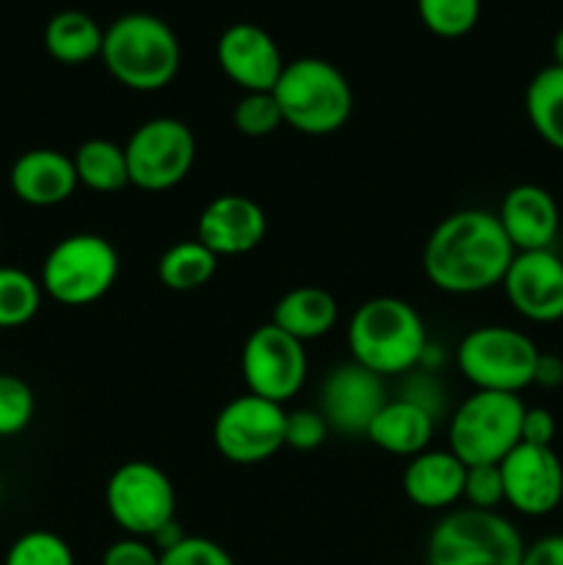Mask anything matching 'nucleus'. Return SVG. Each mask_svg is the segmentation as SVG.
I'll return each instance as SVG.
<instances>
[{"label": "nucleus", "mask_w": 563, "mask_h": 565, "mask_svg": "<svg viewBox=\"0 0 563 565\" xmlns=\"http://www.w3.org/2000/svg\"><path fill=\"white\" fill-rule=\"evenodd\" d=\"M517 248L502 232L497 213L456 210L431 230L423 248L425 279L450 296H475L500 287Z\"/></svg>", "instance_id": "f257e3e1"}, {"label": "nucleus", "mask_w": 563, "mask_h": 565, "mask_svg": "<svg viewBox=\"0 0 563 565\" xmlns=\"http://www.w3.org/2000/svg\"><path fill=\"white\" fill-rule=\"evenodd\" d=\"M351 359L381 379H403L419 367L428 334L417 309L395 296L359 303L348 323Z\"/></svg>", "instance_id": "f03ea898"}, {"label": "nucleus", "mask_w": 563, "mask_h": 565, "mask_svg": "<svg viewBox=\"0 0 563 565\" xmlns=\"http://www.w3.org/2000/svg\"><path fill=\"white\" fill-rule=\"evenodd\" d=\"M99 58L110 77L130 92H160L180 72L182 47L169 22L132 11L105 28Z\"/></svg>", "instance_id": "7ed1b4c3"}, {"label": "nucleus", "mask_w": 563, "mask_h": 565, "mask_svg": "<svg viewBox=\"0 0 563 565\" xmlns=\"http://www.w3.org/2000/svg\"><path fill=\"white\" fill-rule=\"evenodd\" d=\"M282 119L301 136H331L351 119L353 88L331 61L307 58L287 61L274 86Z\"/></svg>", "instance_id": "20e7f679"}, {"label": "nucleus", "mask_w": 563, "mask_h": 565, "mask_svg": "<svg viewBox=\"0 0 563 565\" xmlns=\"http://www.w3.org/2000/svg\"><path fill=\"white\" fill-rule=\"evenodd\" d=\"M522 533L497 511L453 508L434 524L425 565H522Z\"/></svg>", "instance_id": "39448f33"}, {"label": "nucleus", "mask_w": 563, "mask_h": 565, "mask_svg": "<svg viewBox=\"0 0 563 565\" xmlns=\"http://www.w3.org/2000/svg\"><path fill=\"white\" fill-rule=\"evenodd\" d=\"M524 408L519 395L475 390L450 414L447 450L467 467L500 463L522 441Z\"/></svg>", "instance_id": "423d86ee"}, {"label": "nucleus", "mask_w": 563, "mask_h": 565, "mask_svg": "<svg viewBox=\"0 0 563 565\" xmlns=\"http://www.w3.org/2000/svg\"><path fill=\"white\" fill-rule=\"evenodd\" d=\"M119 276V254L114 243L94 232L61 237L42 263L44 296L61 307H88L110 292Z\"/></svg>", "instance_id": "0eeeda50"}, {"label": "nucleus", "mask_w": 563, "mask_h": 565, "mask_svg": "<svg viewBox=\"0 0 563 565\" xmlns=\"http://www.w3.org/2000/svg\"><path fill=\"white\" fill-rule=\"evenodd\" d=\"M539 353L524 331L511 326H478L461 337L456 362L475 390L519 395L533 386Z\"/></svg>", "instance_id": "6e6552de"}, {"label": "nucleus", "mask_w": 563, "mask_h": 565, "mask_svg": "<svg viewBox=\"0 0 563 565\" xmlns=\"http://www.w3.org/2000/svg\"><path fill=\"white\" fill-rule=\"evenodd\" d=\"M105 508L121 533L149 541L174 522V483L152 461H125L105 483Z\"/></svg>", "instance_id": "1a4fd4ad"}, {"label": "nucleus", "mask_w": 563, "mask_h": 565, "mask_svg": "<svg viewBox=\"0 0 563 565\" xmlns=\"http://www.w3.org/2000/svg\"><path fill=\"white\" fill-rule=\"evenodd\" d=\"M125 158L130 185L149 193L171 191L196 163V136L174 116H155L127 138Z\"/></svg>", "instance_id": "9d476101"}, {"label": "nucleus", "mask_w": 563, "mask_h": 565, "mask_svg": "<svg viewBox=\"0 0 563 565\" xmlns=\"http://www.w3.org/2000/svg\"><path fill=\"white\" fill-rule=\"evenodd\" d=\"M285 406L246 392L219 412L213 423V445L230 463L257 467L285 447Z\"/></svg>", "instance_id": "9b49d317"}, {"label": "nucleus", "mask_w": 563, "mask_h": 565, "mask_svg": "<svg viewBox=\"0 0 563 565\" xmlns=\"http://www.w3.org/2000/svg\"><path fill=\"white\" fill-rule=\"evenodd\" d=\"M241 373L248 395L285 406L307 384L309 359L304 342L268 320L257 326L243 342Z\"/></svg>", "instance_id": "f8f14e48"}, {"label": "nucleus", "mask_w": 563, "mask_h": 565, "mask_svg": "<svg viewBox=\"0 0 563 565\" xmlns=\"http://www.w3.org/2000/svg\"><path fill=\"white\" fill-rule=\"evenodd\" d=\"M386 401H390L386 379L370 373L368 367L351 359L331 367V373L323 379L318 412L323 414L326 425L334 434L364 436Z\"/></svg>", "instance_id": "ddd939ff"}, {"label": "nucleus", "mask_w": 563, "mask_h": 565, "mask_svg": "<svg viewBox=\"0 0 563 565\" xmlns=\"http://www.w3.org/2000/svg\"><path fill=\"white\" fill-rule=\"evenodd\" d=\"M506 502L522 516H546L563 505V463L552 447L519 441L500 461Z\"/></svg>", "instance_id": "4468645a"}, {"label": "nucleus", "mask_w": 563, "mask_h": 565, "mask_svg": "<svg viewBox=\"0 0 563 565\" xmlns=\"http://www.w3.org/2000/svg\"><path fill=\"white\" fill-rule=\"evenodd\" d=\"M513 312L530 323L563 320V259L552 248L517 252L502 279Z\"/></svg>", "instance_id": "2eb2a0df"}, {"label": "nucleus", "mask_w": 563, "mask_h": 565, "mask_svg": "<svg viewBox=\"0 0 563 565\" xmlns=\"http://www.w3.org/2000/svg\"><path fill=\"white\" fill-rule=\"evenodd\" d=\"M221 72L243 92H274L287 61L279 44L254 22H235L215 42Z\"/></svg>", "instance_id": "dca6fc26"}, {"label": "nucleus", "mask_w": 563, "mask_h": 565, "mask_svg": "<svg viewBox=\"0 0 563 565\" xmlns=\"http://www.w3.org/2000/svg\"><path fill=\"white\" fill-rule=\"evenodd\" d=\"M265 210L243 193L215 196L196 221V241L204 243L219 259L254 252L265 241Z\"/></svg>", "instance_id": "f3484780"}, {"label": "nucleus", "mask_w": 563, "mask_h": 565, "mask_svg": "<svg viewBox=\"0 0 563 565\" xmlns=\"http://www.w3.org/2000/svg\"><path fill=\"white\" fill-rule=\"evenodd\" d=\"M497 221L517 252H541L555 243L561 230V210L546 188L522 182L502 196Z\"/></svg>", "instance_id": "a211bd4d"}, {"label": "nucleus", "mask_w": 563, "mask_h": 565, "mask_svg": "<svg viewBox=\"0 0 563 565\" xmlns=\"http://www.w3.org/2000/svg\"><path fill=\"white\" fill-rule=\"evenodd\" d=\"M11 193L31 207H55L77 191L75 163L59 149H28L9 171Z\"/></svg>", "instance_id": "6ab92c4d"}, {"label": "nucleus", "mask_w": 563, "mask_h": 565, "mask_svg": "<svg viewBox=\"0 0 563 565\" xmlns=\"http://www.w3.org/2000/svg\"><path fill=\"white\" fill-rule=\"evenodd\" d=\"M467 463L450 450H423L403 469V494L423 511H453L464 500Z\"/></svg>", "instance_id": "aec40b11"}, {"label": "nucleus", "mask_w": 563, "mask_h": 565, "mask_svg": "<svg viewBox=\"0 0 563 565\" xmlns=\"http://www.w3.org/2000/svg\"><path fill=\"white\" fill-rule=\"evenodd\" d=\"M434 428L436 419L428 412L395 395L375 414L364 439H370V445L390 452V456L414 458L417 452L428 450L431 439H434Z\"/></svg>", "instance_id": "412c9836"}, {"label": "nucleus", "mask_w": 563, "mask_h": 565, "mask_svg": "<svg viewBox=\"0 0 563 565\" xmlns=\"http://www.w3.org/2000/svg\"><path fill=\"white\" fill-rule=\"evenodd\" d=\"M340 320V307H337L334 296L323 287L301 285L287 290L285 296L276 301L270 323L279 326L298 342L320 340L329 334Z\"/></svg>", "instance_id": "4be33fe9"}, {"label": "nucleus", "mask_w": 563, "mask_h": 565, "mask_svg": "<svg viewBox=\"0 0 563 565\" xmlns=\"http://www.w3.org/2000/svg\"><path fill=\"white\" fill-rule=\"evenodd\" d=\"M103 36L105 31L92 14L77 9H64L50 17L47 28H44V47H47L50 58H55L59 64L77 66L92 58H99Z\"/></svg>", "instance_id": "5701e85b"}, {"label": "nucleus", "mask_w": 563, "mask_h": 565, "mask_svg": "<svg viewBox=\"0 0 563 565\" xmlns=\"http://www.w3.org/2000/svg\"><path fill=\"white\" fill-rule=\"evenodd\" d=\"M524 114L535 136L563 152V70L550 64L524 88Z\"/></svg>", "instance_id": "b1692460"}, {"label": "nucleus", "mask_w": 563, "mask_h": 565, "mask_svg": "<svg viewBox=\"0 0 563 565\" xmlns=\"http://www.w3.org/2000/svg\"><path fill=\"white\" fill-rule=\"evenodd\" d=\"M72 163H75L77 182L94 193H119L121 188L130 185L125 147L108 138L83 141L72 154Z\"/></svg>", "instance_id": "393cba45"}, {"label": "nucleus", "mask_w": 563, "mask_h": 565, "mask_svg": "<svg viewBox=\"0 0 563 565\" xmlns=\"http://www.w3.org/2000/svg\"><path fill=\"white\" fill-rule=\"evenodd\" d=\"M219 270V257L204 243L180 241L158 259V279L171 292H193L208 285Z\"/></svg>", "instance_id": "a878e982"}, {"label": "nucleus", "mask_w": 563, "mask_h": 565, "mask_svg": "<svg viewBox=\"0 0 563 565\" xmlns=\"http://www.w3.org/2000/svg\"><path fill=\"white\" fill-rule=\"evenodd\" d=\"M42 285L28 270L0 265V329H20L42 307Z\"/></svg>", "instance_id": "bb28decb"}, {"label": "nucleus", "mask_w": 563, "mask_h": 565, "mask_svg": "<svg viewBox=\"0 0 563 565\" xmlns=\"http://www.w3.org/2000/svg\"><path fill=\"white\" fill-rule=\"evenodd\" d=\"M417 14L434 36H467L480 20V0H417Z\"/></svg>", "instance_id": "cd10ccee"}, {"label": "nucleus", "mask_w": 563, "mask_h": 565, "mask_svg": "<svg viewBox=\"0 0 563 565\" xmlns=\"http://www.w3.org/2000/svg\"><path fill=\"white\" fill-rule=\"evenodd\" d=\"M3 565H75V555L59 533L31 530L9 546Z\"/></svg>", "instance_id": "c85d7f7f"}, {"label": "nucleus", "mask_w": 563, "mask_h": 565, "mask_svg": "<svg viewBox=\"0 0 563 565\" xmlns=\"http://www.w3.org/2000/svg\"><path fill=\"white\" fill-rule=\"evenodd\" d=\"M232 125L246 138L274 136L285 125L274 92H243L232 108Z\"/></svg>", "instance_id": "c756f323"}, {"label": "nucleus", "mask_w": 563, "mask_h": 565, "mask_svg": "<svg viewBox=\"0 0 563 565\" xmlns=\"http://www.w3.org/2000/svg\"><path fill=\"white\" fill-rule=\"evenodd\" d=\"M36 412L33 390L11 373H0V436H17L31 425Z\"/></svg>", "instance_id": "7c9ffc66"}, {"label": "nucleus", "mask_w": 563, "mask_h": 565, "mask_svg": "<svg viewBox=\"0 0 563 565\" xmlns=\"http://www.w3.org/2000/svg\"><path fill=\"white\" fill-rule=\"evenodd\" d=\"M464 502L478 511H497L506 502L502 491L500 463H484V467H467L464 480Z\"/></svg>", "instance_id": "2f4dec72"}, {"label": "nucleus", "mask_w": 563, "mask_h": 565, "mask_svg": "<svg viewBox=\"0 0 563 565\" xmlns=\"http://www.w3.org/2000/svg\"><path fill=\"white\" fill-rule=\"evenodd\" d=\"M158 565H237L235 557L215 541L202 535H185L177 546L160 552Z\"/></svg>", "instance_id": "473e14b6"}, {"label": "nucleus", "mask_w": 563, "mask_h": 565, "mask_svg": "<svg viewBox=\"0 0 563 565\" xmlns=\"http://www.w3.org/2000/svg\"><path fill=\"white\" fill-rule=\"evenodd\" d=\"M329 436V425H326L323 414L318 408H298V412H287L285 419V447H293L298 452L318 450Z\"/></svg>", "instance_id": "72a5a7b5"}, {"label": "nucleus", "mask_w": 563, "mask_h": 565, "mask_svg": "<svg viewBox=\"0 0 563 565\" xmlns=\"http://www.w3.org/2000/svg\"><path fill=\"white\" fill-rule=\"evenodd\" d=\"M397 397L412 401L414 406L428 412L434 419H439L442 414H445V390H442L434 370L417 367L412 370V373L403 375V384H401V392H397Z\"/></svg>", "instance_id": "f704fd0d"}, {"label": "nucleus", "mask_w": 563, "mask_h": 565, "mask_svg": "<svg viewBox=\"0 0 563 565\" xmlns=\"http://www.w3.org/2000/svg\"><path fill=\"white\" fill-rule=\"evenodd\" d=\"M158 563H160V552L155 550L147 539H132V535H125V539L114 541L103 555V565H158Z\"/></svg>", "instance_id": "c9c22d12"}, {"label": "nucleus", "mask_w": 563, "mask_h": 565, "mask_svg": "<svg viewBox=\"0 0 563 565\" xmlns=\"http://www.w3.org/2000/svg\"><path fill=\"white\" fill-rule=\"evenodd\" d=\"M557 434V423L552 417L550 408H524L522 417V441L524 445H535V447H552V439Z\"/></svg>", "instance_id": "e433bc0d"}, {"label": "nucleus", "mask_w": 563, "mask_h": 565, "mask_svg": "<svg viewBox=\"0 0 563 565\" xmlns=\"http://www.w3.org/2000/svg\"><path fill=\"white\" fill-rule=\"evenodd\" d=\"M522 565H563V533L544 535L524 546Z\"/></svg>", "instance_id": "4c0bfd02"}, {"label": "nucleus", "mask_w": 563, "mask_h": 565, "mask_svg": "<svg viewBox=\"0 0 563 565\" xmlns=\"http://www.w3.org/2000/svg\"><path fill=\"white\" fill-rule=\"evenodd\" d=\"M533 384L541 386V390H557V386H563V359L555 356V353H539Z\"/></svg>", "instance_id": "58836bf2"}, {"label": "nucleus", "mask_w": 563, "mask_h": 565, "mask_svg": "<svg viewBox=\"0 0 563 565\" xmlns=\"http://www.w3.org/2000/svg\"><path fill=\"white\" fill-rule=\"evenodd\" d=\"M552 64L563 70V28H557L555 39H552Z\"/></svg>", "instance_id": "ea45409f"}, {"label": "nucleus", "mask_w": 563, "mask_h": 565, "mask_svg": "<svg viewBox=\"0 0 563 565\" xmlns=\"http://www.w3.org/2000/svg\"><path fill=\"white\" fill-rule=\"evenodd\" d=\"M0 502H3V475H0Z\"/></svg>", "instance_id": "a19ab883"}]
</instances>
